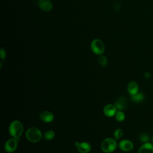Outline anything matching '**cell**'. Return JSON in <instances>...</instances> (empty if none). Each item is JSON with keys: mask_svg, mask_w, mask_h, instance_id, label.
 <instances>
[{"mask_svg": "<svg viewBox=\"0 0 153 153\" xmlns=\"http://www.w3.org/2000/svg\"><path fill=\"white\" fill-rule=\"evenodd\" d=\"M26 136L27 140L30 142L36 143L41 140L42 138V133L39 128L35 127H32L27 130Z\"/></svg>", "mask_w": 153, "mask_h": 153, "instance_id": "2", "label": "cell"}, {"mask_svg": "<svg viewBox=\"0 0 153 153\" xmlns=\"http://www.w3.org/2000/svg\"><path fill=\"white\" fill-rule=\"evenodd\" d=\"M17 140L16 138L10 139L6 141L4 145V149L6 152L11 153L14 152L17 147Z\"/></svg>", "mask_w": 153, "mask_h": 153, "instance_id": "5", "label": "cell"}, {"mask_svg": "<svg viewBox=\"0 0 153 153\" xmlns=\"http://www.w3.org/2000/svg\"><path fill=\"white\" fill-rule=\"evenodd\" d=\"M145 76H146L147 78H148V77L149 76V74H148V73H146V74H145Z\"/></svg>", "mask_w": 153, "mask_h": 153, "instance_id": "21", "label": "cell"}, {"mask_svg": "<svg viewBox=\"0 0 153 153\" xmlns=\"http://www.w3.org/2000/svg\"><path fill=\"white\" fill-rule=\"evenodd\" d=\"M143 99H144V96L143 95V94L139 93H137L136 94L133 95L131 96L132 100L136 103H139L142 102L143 100Z\"/></svg>", "mask_w": 153, "mask_h": 153, "instance_id": "14", "label": "cell"}, {"mask_svg": "<svg viewBox=\"0 0 153 153\" xmlns=\"http://www.w3.org/2000/svg\"><path fill=\"white\" fill-rule=\"evenodd\" d=\"M115 119L118 122H121L125 119V114L121 111H118L116 112V114L115 115Z\"/></svg>", "mask_w": 153, "mask_h": 153, "instance_id": "16", "label": "cell"}, {"mask_svg": "<svg viewBox=\"0 0 153 153\" xmlns=\"http://www.w3.org/2000/svg\"><path fill=\"white\" fill-rule=\"evenodd\" d=\"M119 148L123 151H130L133 148V144L131 141L127 139L121 140L119 143Z\"/></svg>", "mask_w": 153, "mask_h": 153, "instance_id": "7", "label": "cell"}, {"mask_svg": "<svg viewBox=\"0 0 153 153\" xmlns=\"http://www.w3.org/2000/svg\"><path fill=\"white\" fill-rule=\"evenodd\" d=\"M115 106L118 111H122L125 109L127 106V100L125 97H121L115 103Z\"/></svg>", "mask_w": 153, "mask_h": 153, "instance_id": "12", "label": "cell"}, {"mask_svg": "<svg viewBox=\"0 0 153 153\" xmlns=\"http://www.w3.org/2000/svg\"><path fill=\"white\" fill-rule=\"evenodd\" d=\"M91 49L96 54L101 55L105 51V45L100 39H95L91 43Z\"/></svg>", "mask_w": 153, "mask_h": 153, "instance_id": "4", "label": "cell"}, {"mask_svg": "<svg viewBox=\"0 0 153 153\" xmlns=\"http://www.w3.org/2000/svg\"><path fill=\"white\" fill-rule=\"evenodd\" d=\"M117 142L113 138L108 137L104 139L101 143V149L106 153H111L115 151L117 148Z\"/></svg>", "mask_w": 153, "mask_h": 153, "instance_id": "3", "label": "cell"}, {"mask_svg": "<svg viewBox=\"0 0 153 153\" xmlns=\"http://www.w3.org/2000/svg\"><path fill=\"white\" fill-rule=\"evenodd\" d=\"M55 136V133L53 130H47L44 133V138L45 140H51Z\"/></svg>", "mask_w": 153, "mask_h": 153, "instance_id": "15", "label": "cell"}, {"mask_svg": "<svg viewBox=\"0 0 153 153\" xmlns=\"http://www.w3.org/2000/svg\"><path fill=\"white\" fill-rule=\"evenodd\" d=\"M139 140L142 142H148L149 140V135L145 133H141L140 135L139 136Z\"/></svg>", "mask_w": 153, "mask_h": 153, "instance_id": "19", "label": "cell"}, {"mask_svg": "<svg viewBox=\"0 0 153 153\" xmlns=\"http://www.w3.org/2000/svg\"><path fill=\"white\" fill-rule=\"evenodd\" d=\"M38 6L42 11H49L51 10L53 5L50 0H39Z\"/></svg>", "mask_w": 153, "mask_h": 153, "instance_id": "10", "label": "cell"}, {"mask_svg": "<svg viewBox=\"0 0 153 153\" xmlns=\"http://www.w3.org/2000/svg\"><path fill=\"white\" fill-rule=\"evenodd\" d=\"M152 142H153V136H152Z\"/></svg>", "mask_w": 153, "mask_h": 153, "instance_id": "22", "label": "cell"}, {"mask_svg": "<svg viewBox=\"0 0 153 153\" xmlns=\"http://www.w3.org/2000/svg\"><path fill=\"white\" fill-rule=\"evenodd\" d=\"M75 145L78 150V151L80 153H88L90 152L91 146L90 144L86 142H75Z\"/></svg>", "mask_w": 153, "mask_h": 153, "instance_id": "6", "label": "cell"}, {"mask_svg": "<svg viewBox=\"0 0 153 153\" xmlns=\"http://www.w3.org/2000/svg\"><path fill=\"white\" fill-rule=\"evenodd\" d=\"M103 111L106 116L111 117L115 115L117 112V108L115 105H114L112 104H108L104 107Z\"/></svg>", "mask_w": 153, "mask_h": 153, "instance_id": "8", "label": "cell"}, {"mask_svg": "<svg viewBox=\"0 0 153 153\" xmlns=\"http://www.w3.org/2000/svg\"><path fill=\"white\" fill-rule=\"evenodd\" d=\"M123 131L121 128H117L114 132V136L117 140L121 139L123 136Z\"/></svg>", "mask_w": 153, "mask_h": 153, "instance_id": "18", "label": "cell"}, {"mask_svg": "<svg viewBox=\"0 0 153 153\" xmlns=\"http://www.w3.org/2000/svg\"><path fill=\"white\" fill-rule=\"evenodd\" d=\"M39 118L45 123H50L54 120V115L50 111H44L40 112Z\"/></svg>", "mask_w": 153, "mask_h": 153, "instance_id": "9", "label": "cell"}, {"mask_svg": "<svg viewBox=\"0 0 153 153\" xmlns=\"http://www.w3.org/2000/svg\"><path fill=\"white\" fill-rule=\"evenodd\" d=\"M138 153H153V145L149 142L145 143L139 149Z\"/></svg>", "mask_w": 153, "mask_h": 153, "instance_id": "11", "label": "cell"}, {"mask_svg": "<svg viewBox=\"0 0 153 153\" xmlns=\"http://www.w3.org/2000/svg\"><path fill=\"white\" fill-rule=\"evenodd\" d=\"M139 86L134 81H131L127 85V91L131 96L136 94L138 93Z\"/></svg>", "mask_w": 153, "mask_h": 153, "instance_id": "13", "label": "cell"}, {"mask_svg": "<svg viewBox=\"0 0 153 153\" xmlns=\"http://www.w3.org/2000/svg\"><path fill=\"white\" fill-rule=\"evenodd\" d=\"M5 51L4 50L3 48H1V51H0V56H1V59L2 60H3L5 57Z\"/></svg>", "mask_w": 153, "mask_h": 153, "instance_id": "20", "label": "cell"}, {"mask_svg": "<svg viewBox=\"0 0 153 153\" xmlns=\"http://www.w3.org/2000/svg\"><path fill=\"white\" fill-rule=\"evenodd\" d=\"M23 126L22 123L18 121L14 120L11 123L9 126V133L10 135L13 137L17 139L22 136L23 132Z\"/></svg>", "mask_w": 153, "mask_h": 153, "instance_id": "1", "label": "cell"}, {"mask_svg": "<svg viewBox=\"0 0 153 153\" xmlns=\"http://www.w3.org/2000/svg\"><path fill=\"white\" fill-rule=\"evenodd\" d=\"M98 62H99V63L102 66H106L108 63V60L106 57L105 56H103L102 54L100 55V56L99 57Z\"/></svg>", "mask_w": 153, "mask_h": 153, "instance_id": "17", "label": "cell"}]
</instances>
